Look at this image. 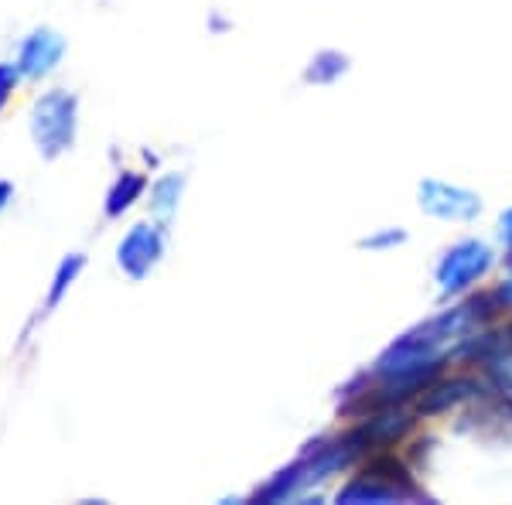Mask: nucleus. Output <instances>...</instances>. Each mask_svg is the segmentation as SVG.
Listing matches in <instances>:
<instances>
[{"label":"nucleus","instance_id":"1","mask_svg":"<svg viewBox=\"0 0 512 505\" xmlns=\"http://www.w3.org/2000/svg\"><path fill=\"white\" fill-rule=\"evenodd\" d=\"M79 130V99L76 93L52 89L31 106V137H35L41 157L55 161L59 154L76 144Z\"/></svg>","mask_w":512,"mask_h":505},{"label":"nucleus","instance_id":"2","mask_svg":"<svg viewBox=\"0 0 512 505\" xmlns=\"http://www.w3.org/2000/svg\"><path fill=\"white\" fill-rule=\"evenodd\" d=\"M495 267V253L482 239H461L448 246L434 267V280L441 297H461L482 284Z\"/></svg>","mask_w":512,"mask_h":505},{"label":"nucleus","instance_id":"3","mask_svg":"<svg viewBox=\"0 0 512 505\" xmlns=\"http://www.w3.org/2000/svg\"><path fill=\"white\" fill-rule=\"evenodd\" d=\"M417 205L424 215L441 222H475L482 215V195L465 185H451L441 178H424L417 185Z\"/></svg>","mask_w":512,"mask_h":505},{"label":"nucleus","instance_id":"4","mask_svg":"<svg viewBox=\"0 0 512 505\" xmlns=\"http://www.w3.org/2000/svg\"><path fill=\"white\" fill-rule=\"evenodd\" d=\"M485 393H489V386H485L482 372H478V376H472V372L437 376L434 383L414 400V410H417V417H424V420L444 417V413L465 407V403H475L478 396H485Z\"/></svg>","mask_w":512,"mask_h":505},{"label":"nucleus","instance_id":"5","mask_svg":"<svg viewBox=\"0 0 512 505\" xmlns=\"http://www.w3.org/2000/svg\"><path fill=\"white\" fill-rule=\"evenodd\" d=\"M164 256V226L161 222H137L120 239L117 263L130 280H144Z\"/></svg>","mask_w":512,"mask_h":505},{"label":"nucleus","instance_id":"6","mask_svg":"<svg viewBox=\"0 0 512 505\" xmlns=\"http://www.w3.org/2000/svg\"><path fill=\"white\" fill-rule=\"evenodd\" d=\"M362 475L376 478V482L390 485L400 499H427L424 488H420L417 475H414V465H410L407 458H400L396 451L390 447H376V451H369L366 458H362Z\"/></svg>","mask_w":512,"mask_h":505},{"label":"nucleus","instance_id":"7","mask_svg":"<svg viewBox=\"0 0 512 505\" xmlns=\"http://www.w3.org/2000/svg\"><path fill=\"white\" fill-rule=\"evenodd\" d=\"M65 55V38L52 28H35L18 52V72L24 79H45Z\"/></svg>","mask_w":512,"mask_h":505},{"label":"nucleus","instance_id":"8","mask_svg":"<svg viewBox=\"0 0 512 505\" xmlns=\"http://www.w3.org/2000/svg\"><path fill=\"white\" fill-rule=\"evenodd\" d=\"M417 410H407V407H390V410H379L376 417L369 420H355V424L366 427L369 441H373V451L376 447H396L403 444L417 427Z\"/></svg>","mask_w":512,"mask_h":505},{"label":"nucleus","instance_id":"9","mask_svg":"<svg viewBox=\"0 0 512 505\" xmlns=\"http://www.w3.org/2000/svg\"><path fill=\"white\" fill-rule=\"evenodd\" d=\"M144 192H147V178L140 171H120L117 181L110 185V192H106V205H103L106 219H120L123 212H130Z\"/></svg>","mask_w":512,"mask_h":505},{"label":"nucleus","instance_id":"10","mask_svg":"<svg viewBox=\"0 0 512 505\" xmlns=\"http://www.w3.org/2000/svg\"><path fill=\"white\" fill-rule=\"evenodd\" d=\"M335 502H342V505H366V502L386 505V502H403V499L393 492L390 485L376 482V478H369V475H362V471H359L352 482H345L342 488H338Z\"/></svg>","mask_w":512,"mask_h":505},{"label":"nucleus","instance_id":"11","mask_svg":"<svg viewBox=\"0 0 512 505\" xmlns=\"http://www.w3.org/2000/svg\"><path fill=\"white\" fill-rule=\"evenodd\" d=\"M349 55L338 52V48H321L315 52V59L308 62V69H304V82L308 86H332L349 72Z\"/></svg>","mask_w":512,"mask_h":505},{"label":"nucleus","instance_id":"12","mask_svg":"<svg viewBox=\"0 0 512 505\" xmlns=\"http://www.w3.org/2000/svg\"><path fill=\"white\" fill-rule=\"evenodd\" d=\"M181 195H185V175H161L151 185V212L158 222H171V215L178 212Z\"/></svg>","mask_w":512,"mask_h":505},{"label":"nucleus","instance_id":"13","mask_svg":"<svg viewBox=\"0 0 512 505\" xmlns=\"http://www.w3.org/2000/svg\"><path fill=\"white\" fill-rule=\"evenodd\" d=\"M461 304L468 308V314H472V321H475L478 328L492 325V321H499L506 311H512L499 287H485V291H478V294H468Z\"/></svg>","mask_w":512,"mask_h":505},{"label":"nucleus","instance_id":"14","mask_svg":"<svg viewBox=\"0 0 512 505\" xmlns=\"http://www.w3.org/2000/svg\"><path fill=\"white\" fill-rule=\"evenodd\" d=\"M478 372H482L489 393L499 396L502 403H509V407H512V352L499 355V359H492L489 366H482Z\"/></svg>","mask_w":512,"mask_h":505},{"label":"nucleus","instance_id":"15","mask_svg":"<svg viewBox=\"0 0 512 505\" xmlns=\"http://www.w3.org/2000/svg\"><path fill=\"white\" fill-rule=\"evenodd\" d=\"M82 267H86V256H82V253H69L59 263V270H55V277H52V287H48V308H55V304H59L62 297L69 294V287L76 284V277L82 273Z\"/></svg>","mask_w":512,"mask_h":505},{"label":"nucleus","instance_id":"16","mask_svg":"<svg viewBox=\"0 0 512 505\" xmlns=\"http://www.w3.org/2000/svg\"><path fill=\"white\" fill-rule=\"evenodd\" d=\"M407 229H400V226H383V229H376V233H369V236H362L359 239V250H369V253H390L396 250V246H403L407 243Z\"/></svg>","mask_w":512,"mask_h":505},{"label":"nucleus","instance_id":"17","mask_svg":"<svg viewBox=\"0 0 512 505\" xmlns=\"http://www.w3.org/2000/svg\"><path fill=\"white\" fill-rule=\"evenodd\" d=\"M18 79H21L18 65H4V62H0V106H4L7 99H11L14 86H18Z\"/></svg>","mask_w":512,"mask_h":505},{"label":"nucleus","instance_id":"18","mask_svg":"<svg viewBox=\"0 0 512 505\" xmlns=\"http://www.w3.org/2000/svg\"><path fill=\"white\" fill-rule=\"evenodd\" d=\"M434 447H437L434 437H417V441L410 444V451H407V461H410V465H414V468H420V465H424V461H427V454L434 451Z\"/></svg>","mask_w":512,"mask_h":505},{"label":"nucleus","instance_id":"19","mask_svg":"<svg viewBox=\"0 0 512 505\" xmlns=\"http://www.w3.org/2000/svg\"><path fill=\"white\" fill-rule=\"evenodd\" d=\"M499 239L506 243V250H512V209L502 212V219H499Z\"/></svg>","mask_w":512,"mask_h":505},{"label":"nucleus","instance_id":"20","mask_svg":"<svg viewBox=\"0 0 512 505\" xmlns=\"http://www.w3.org/2000/svg\"><path fill=\"white\" fill-rule=\"evenodd\" d=\"M11 198H14V185H11V181H0V212L7 209V202H11Z\"/></svg>","mask_w":512,"mask_h":505},{"label":"nucleus","instance_id":"21","mask_svg":"<svg viewBox=\"0 0 512 505\" xmlns=\"http://www.w3.org/2000/svg\"><path fill=\"white\" fill-rule=\"evenodd\" d=\"M499 291H502V297H506V304H509V308H512V273H509V277H506V280H502V284H499Z\"/></svg>","mask_w":512,"mask_h":505},{"label":"nucleus","instance_id":"22","mask_svg":"<svg viewBox=\"0 0 512 505\" xmlns=\"http://www.w3.org/2000/svg\"><path fill=\"white\" fill-rule=\"evenodd\" d=\"M502 331H506V338L512 342V318H506V325H502Z\"/></svg>","mask_w":512,"mask_h":505},{"label":"nucleus","instance_id":"23","mask_svg":"<svg viewBox=\"0 0 512 505\" xmlns=\"http://www.w3.org/2000/svg\"><path fill=\"white\" fill-rule=\"evenodd\" d=\"M502 263H506V270L512 273V250H506V260H502Z\"/></svg>","mask_w":512,"mask_h":505}]
</instances>
